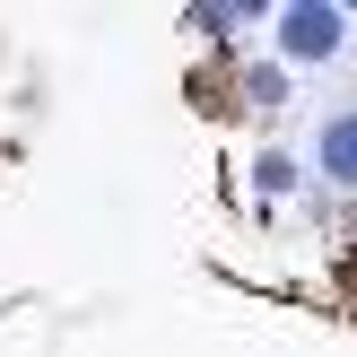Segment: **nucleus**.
Here are the masks:
<instances>
[{
  "instance_id": "nucleus-3",
  "label": "nucleus",
  "mask_w": 357,
  "mask_h": 357,
  "mask_svg": "<svg viewBox=\"0 0 357 357\" xmlns=\"http://www.w3.org/2000/svg\"><path fill=\"white\" fill-rule=\"evenodd\" d=\"M253 183H261V192H296V166H288V157L271 149V157H261V166H253Z\"/></svg>"
},
{
  "instance_id": "nucleus-1",
  "label": "nucleus",
  "mask_w": 357,
  "mask_h": 357,
  "mask_svg": "<svg viewBox=\"0 0 357 357\" xmlns=\"http://www.w3.org/2000/svg\"><path fill=\"white\" fill-rule=\"evenodd\" d=\"M271 26H279V52H288L296 70H323V61H340V44H349V9H331V0L279 9Z\"/></svg>"
},
{
  "instance_id": "nucleus-2",
  "label": "nucleus",
  "mask_w": 357,
  "mask_h": 357,
  "mask_svg": "<svg viewBox=\"0 0 357 357\" xmlns=\"http://www.w3.org/2000/svg\"><path fill=\"white\" fill-rule=\"evenodd\" d=\"M314 166H323V183L357 192V114H331L323 131H314Z\"/></svg>"
}]
</instances>
